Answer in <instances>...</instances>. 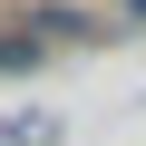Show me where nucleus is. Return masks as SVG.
I'll return each mask as SVG.
<instances>
[{
    "instance_id": "2",
    "label": "nucleus",
    "mask_w": 146,
    "mask_h": 146,
    "mask_svg": "<svg viewBox=\"0 0 146 146\" xmlns=\"http://www.w3.org/2000/svg\"><path fill=\"white\" fill-rule=\"evenodd\" d=\"M39 49L49 39H0V68H39Z\"/></svg>"
},
{
    "instance_id": "3",
    "label": "nucleus",
    "mask_w": 146,
    "mask_h": 146,
    "mask_svg": "<svg viewBox=\"0 0 146 146\" xmlns=\"http://www.w3.org/2000/svg\"><path fill=\"white\" fill-rule=\"evenodd\" d=\"M127 10H136V20H146V0H127Z\"/></svg>"
},
{
    "instance_id": "1",
    "label": "nucleus",
    "mask_w": 146,
    "mask_h": 146,
    "mask_svg": "<svg viewBox=\"0 0 146 146\" xmlns=\"http://www.w3.org/2000/svg\"><path fill=\"white\" fill-rule=\"evenodd\" d=\"M29 29H39V39H78V29H88V10H58V0H49V10H39Z\"/></svg>"
}]
</instances>
